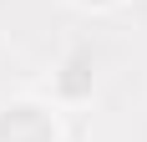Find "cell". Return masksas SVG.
Returning <instances> with one entry per match:
<instances>
[{
    "label": "cell",
    "instance_id": "3957f363",
    "mask_svg": "<svg viewBox=\"0 0 147 142\" xmlns=\"http://www.w3.org/2000/svg\"><path fill=\"white\" fill-rule=\"evenodd\" d=\"M91 5H107V0H91Z\"/></svg>",
    "mask_w": 147,
    "mask_h": 142
},
{
    "label": "cell",
    "instance_id": "7a4b0ae2",
    "mask_svg": "<svg viewBox=\"0 0 147 142\" xmlns=\"http://www.w3.org/2000/svg\"><path fill=\"white\" fill-rule=\"evenodd\" d=\"M86 86H91V71H86V61H81V56H71V66H66V76H61V91H66V97H81Z\"/></svg>",
    "mask_w": 147,
    "mask_h": 142
},
{
    "label": "cell",
    "instance_id": "6da1fadb",
    "mask_svg": "<svg viewBox=\"0 0 147 142\" xmlns=\"http://www.w3.org/2000/svg\"><path fill=\"white\" fill-rule=\"evenodd\" d=\"M0 142H56V122L41 112V107H10V112H0Z\"/></svg>",
    "mask_w": 147,
    "mask_h": 142
}]
</instances>
